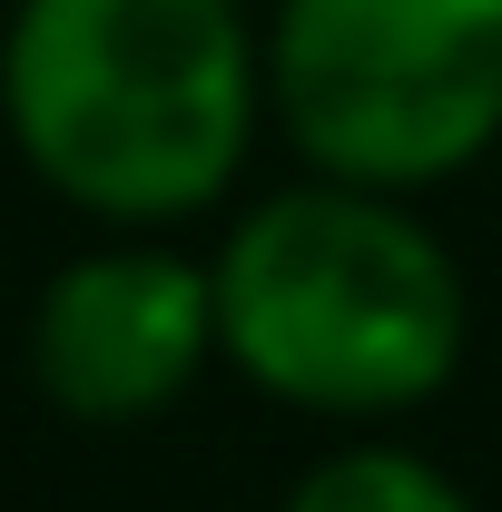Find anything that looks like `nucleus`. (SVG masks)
I'll return each mask as SVG.
<instances>
[{
    "instance_id": "1",
    "label": "nucleus",
    "mask_w": 502,
    "mask_h": 512,
    "mask_svg": "<svg viewBox=\"0 0 502 512\" xmlns=\"http://www.w3.org/2000/svg\"><path fill=\"white\" fill-rule=\"evenodd\" d=\"M0 109L69 207L188 217L247 168L256 50L237 0H20Z\"/></svg>"
},
{
    "instance_id": "2",
    "label": "nucleus",
    "mask_w": 502,
    "mask_h": 512,
    "mask_svg": "<svg viewBox=\"0 0 502 512\" xmlns=\"http://www.w3.org/2000/svg\"><path fill=\"white\" fill-rule=\"evenodd\" d=\"M217 276V355L306 414H404L463 365V276L394 188H286L247 207Z\"/></svg>"
},
{
    "instance_id": "3",
    "label": "nucleus",
    "mask_w": 502,
    "mask_h": 512,
    "mask_svg": "<svg viewBox=\"0 0 502 512\" xmlns=\"http://www.w3.org/2000/svg\"><path fill=\"white\" fill-rule=\"evenodd\" d=\"M266 79L325 178L434 188L502 138V0H286Z\"/></svg>"
},
{
    "instance_id": "4",
    "label": "nucleus",
    "mask_w": 502,
    "mask_h": 512,
    "mask_svg": "<svg viewBox=\"0 0 502 512\" xmlns=\"http://www.w3.org/2000/svg\"><path fill=\"white\" fill-rule=\"evenodd\" d=\"M217 355V276H197L178 256H79L50 276L40 325H30V365L50 384V404L79 424H138L188 375Z\"/></svg>"
},
{
    "instance_id": "5",
    "label": "nucleus",
    "mask_w": 502,
    "mask_h": 512,
    "mask_svg": "<svg viewBox=\"0 0 502 512\" xmlns=\"http://www.w3.org/2000/svg\"><path fill=\"white\" fill-rule=\"evenodd\" d=\"M286 512H473V503L443 483L424 453L355 444V453H325L306 483L286 493Z\"/></svg>"
}]
</instances>
